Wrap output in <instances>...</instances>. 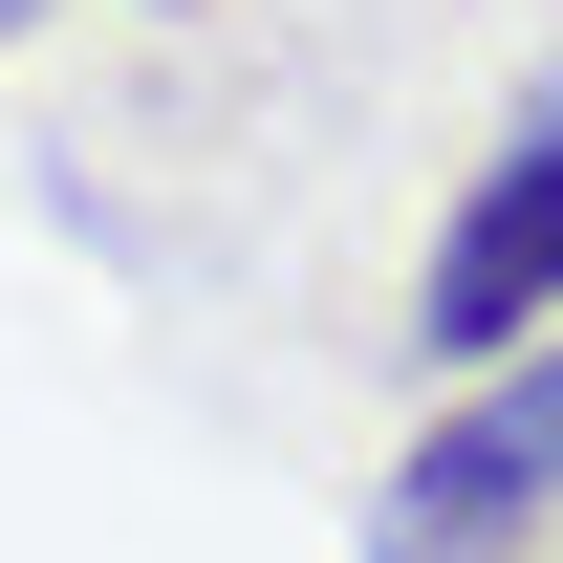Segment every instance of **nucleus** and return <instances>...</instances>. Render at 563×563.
<instances>
[{"instance_id":"f257e3e1","label":"nucleus","mask_w":563,"mask_h":563,"mask_svg":"<svg viewBox=\"0 0 563 563\" xmlns=\"http://www.w3.org/2000/svg\"><path fill=\"white\" fill-rule=\"evenodd\" d=\"M520 520H563V347L477 368V390L390 455V498H368L390 563H477V542H520Z\"/></svg>"},{"instance_id":"f03ea898","label":"nucleus","mask_w":563,"mask_h":563,"mask_svg":"<svg viewBox=\"0 0 563 563\" xmlns=\"http://www.w3.org/2000/svg\"><path fill=\"white\" fill-rule=\"evenodd\" d=\"M563 325V87L520 109V152H498L477 196L433 217V282H412V347L433 368H520Z\"/></svg>"},{"instance_id":"7ed1b4c3","label":"nucleus","mask_w":563,"mask_h":563,"mask_svg":"<svg viewBox=\"0 0 563 563\" xmlns=\"http://www.w3.org/2000/svg\"><path fill=\"white\" fill-rule=\"evenodd\" d=\"M22 22H44V0H0V44H22Z\"/></svg>"}]
</instances>
